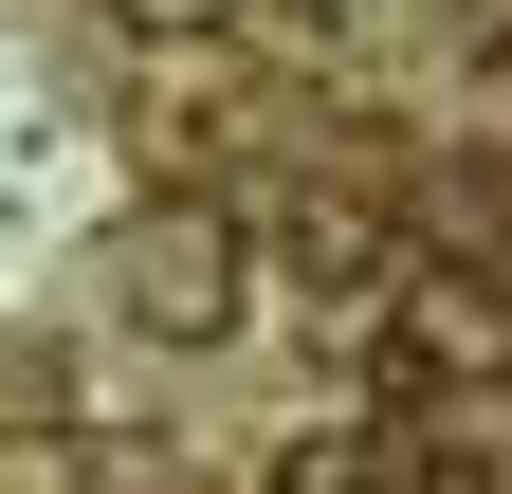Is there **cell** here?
<instances>
[{"instance_id":"6da1fadb","label":"cell","mask_w":512,"mask_h":494,"mask_svg":"<svg viewBox=\"0 0 512 494\" xmlns=\"http://www.w3.org/2000/svg\"><path fill=\"white\" fill-rule=\"evenodd\" d=\"M128 330H165V348H220V330H238V238H220L202 202L128 238Z\"/></svg>"},{"instance_id":"7a4b0ae2","label":"cell","mask_w":512,"mask_h":494,"mask_svg":"<svg viewBox=\"0 0 512 494\" xmlns=\"http://www.w3.org/2000/svg\"><path fill=\"white\" fill-rule=\"evenodd\" d=\"M403 348H421V366H512V293L421 275V293H403Z\"/></svg>"},{"instance_id":"3957f363","label":"cell","mask_w":512,"mask_h":494,"mask_svg":"<svg viewBox=\"0 0 512 494\" xmlns=\"http://www.w3.org/2000/svg\"><path fill=\"white\" fill-rule=\"evenodd\" d=\"M275 494H366V440H293V458H275Z\"/></svg>"},{"instance_id":"277c9868","label":"cell","mask_w":512,"mask_h":494,"mask_svg":"<svg viewBox=\"0 0 512 494\" xmlns=\"http://www.w3.org/2000/svg\"><path fill=\"white\" fill-rule=\"evenodd\" d=\"M128 19H165V37H202V19H220V0H128Z\"/></svg>"},{"instance_id":"5b68a950","label":"cell","mask_w":512,"mask_h":494,"mask_svg":"<svg viewBox=\"0 0 512 494\" xmlns=\"http://www.w3.org/2000/svg\"><path fill=\"white\" fill-rule=\"evenodd\" d=\"M421 494H494V476H421Z\"/></svg>"}]
</instances>
